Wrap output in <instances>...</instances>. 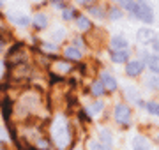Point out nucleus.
Masks as SVG:
<instances>
[{
    "mask_svg": "<svg viewBox=\"0 0 159 150\" xmlns=\"http://www.w3.org/2000/svg\"><path fill=\"white\" fill-rule=\"evenodd\" d=\"M89 150H111L108 145L99 143V141H89Z\"/></svg>",
    "mask_w": 159,
    "mask_h": 150,
    "instance_id": "obj_18",
    "label": "nucleus"
},
{
    "mask_svg": "<svg viewBox=\"0 0 159 150\" xmlns=\"http://www.w3.org/2000/svg\"><path fill=\"white\" fill-rule=\"evenodd\" d=\"M78 150H80V148H78Z\"/></svg>",
    "mask_w": 159,
    "mask_h": 150,
    "instance_id": "obj_34",
    "label": "nucleus"
},
{
    "mask_svg": "<svg viewBox=\"0 0 159 150\" xmlns=\"http://www.w3.org/2000/svg\"><path fill=\"white\" fill-rule=\"evenodd\" d=\"M99 138L102 139V143L104 145H113V136H111V133H110L108 129H99Z\"/></svg>",
    "mask_w": 159,
    "mask_h": 150,
    "instance_id": "obj_13",
    "label": "nucleus"
},
{
    "mask_svg": "<svg viewBox=\"0 0 159 150\" xmlns=\"http://www.w3.org/2000/svg\"><path fill=\"white\" fill-rule=\"evenodd\" d=\"M92 92H94V95H101V94L104 92L102 83H94V85H92Z\"/></svg>",
    "mask_w": 159,
    "mask_h": 150,
    "instance_id": "obj_23",
    "label": "nucleus"
},
{
    "mask_svg": "<svg viewBox=\"0 0 159 150\" xmlns=\"http://www.w3.org/2000/svg\"><path fill=\"white\" fill-rule=\"evenodd\" d=\"M62 18H64V20H73V18H74V11H73V9H64Z\"/></svg>",
    "mask_w": 159,
    "mask_h": 150,
    "instance_id": "obj_25",
    "label": "nucleus"
},
{
    "mask_svg": "<svg viewBox=\"0 0 159 150\" xmlns=\"http://www.w3.org/2000/svg\"><path fill=\"white\" fill-rule=\"evenodd\" d=\"M55 6H57V7H62V0H55Z\"/></svg>",
    "mask_w": 159,
    "mask_h": 150,
    "instance_id": "obj_28",
    "label": "nucleus"
},
{
    "mask_svg": "<svg viewBox=\"0 0 159 150\" xmlns=\"http://www.w3.org/2000/svg\"><path fill=\"white\" fill-rule=\"evenodd\" d=\"M124 92H125V95H127L131 101L140 103V92H138V88H134L133 85H127V87H124Z\"/></svg>",
    "mask_w": 159,
    "mask_h": 150,
    "instance_id": "obj_11",
    "label": "nucleus"
},
{
    "mask_svg": "<svg viewBox=\"0 0 159 150\" xmlns=\"http://www.w3.org/2000/svg\"><path fill=\"white\" fill-rule=\"evenodd\" d=\"M89 11H90L92 16H97V18H102V16H104V14L101 12V9H99V7H90Z\"/></svg>",
    "mask_w": 159,
    "mask_h": 150,
    "instance_id": "obj_26",
    "label": "nucleus"
},
{
    "mask_svg": "<svg viewBox=\"0 0 159 150\" xmlns=\"http://www.w3.org/2000/svg\"><path fill=\"white\" fill-rule=\"evenodd\" d=\"M110 18H111V20H120V18H122V11L117 9V7H111V9H110Z\"/></svg>",
    "mask_w": 159,
    "mask_h": 150,
    "instance_id": "obj_21",
    "label": "nucleus"
},
{
    "mask_svg": "<svg viewBox=\"0 0 159 150\" xmlns=\"http://www.w3.org/2000/svg\"><path fill=\"white\" fill-rule=\"evenodd\" d=\"M101 83H102V87L106 88V90H115V88H117V81H115V78L111 74H108V73H102Z\"/></svg>",
    "mask_w": 159,
    "mask_h": 150,
    "instance_id": "obj_8",
    "label": "nucleus"
},
{
    "mask_svg": "<svg viewBox=\"0 0 159 150\" xmlns=\"http://www.w3.org/2000/svg\"><path fill=\"white\" fill-rule=\"evenodd\" d=\"M64 35H66V30H64V29H57L53 34H51V39H53V41H60Z\"/></svg>",
    "mask_w": 159,
    "mask_h": 150,
    "instance_id": "obj_22",
    "label": "nucleus"
},
{
    "mask_svg": "<svg viewBox=\"0 0 159 150\" xmlns=\"http://www.w3.org/2000/svg\"><path fill=\"white\" fill-rule=\"evenodd\" d=\"M53 69L57 71V73H67L71 67H69V64H64V62H57L53 65Z\"/></svg>",
    "mask_w": 159,
    "mask_h": 150,
    "instance_id": "obj_19",
    "label": "nucleus"
},
{
    "mask_svg": "<svg viewBox=\"0 0 159 150\" xmlns=\"http://www.w3.org/2000/svg\"><path fill=\"white\" fill-rule=\"evenodd\" d=\"M76 23H78V29L81 30V32H85V30L90 29V21H89V18H85V16H78L76 18Z\"/></svg>",
    "mask_w": 159,
    "mask_h": 150,
    "instance_id": "obj_16",
    "label": "nucleus"
},
{
    "mask_svg": "<svg viewBox=\"0 0 159 150\" xmlns=\"http://www.w3.org/2000/svg\"><path fill=\"white\" fill-rule=\"evenodd\" d=\"M157 139H159V136H157Z\"/></svg>",
    "mask_w": 159,
    "mask_h": 150,
    "instance_id": "obj_33",
    "label": "nucleus"
},
{
    "mask_svg": "<svg viewBox=\"0 0 159 150\" xmlns=\"http://www.w3.org/2000/svg\"><path fill=\"white\" fill-rule=\"evenodd\" d=\"M122 6H124V9H127V11L133 12V9H134V6H136V2H134V0H122Z\"/></svg>",
    "mask_w": 159,
    "mask_h": 150,
    "instance_id": "obj_24",
    "label": "nucleus"
},
{
    "mask_svg": "<svg viewBox=\"0 0 159 150\" xmlns=\"http://www.w3.org/2000/svg\"><path fill=\"white\" fill-rule=\"evenodd\" d=\"M152 50L159 53V39H154V41H152Z\"/></svg>",
    "mask_w": 159,
    "mask_h": 150,
    "instance_id": "obj_27",
    "label": "nucleus"
},
{
    "mask_svg": "<svg viewBox=\"0 0 159 150\" xmlns=\"http://www.w3.org/2000/svg\"><path fill=\"white\" fill-rule=\"evenodd\" d=\"M136 39L138 42H142V44H147V42H152L156 39V32L152 29H140L136 32Z\"/></svg>",
    "mask_w": 159,
    "mask_h": 150,
    "instance_id": "obj_5",
    "label": "nucleus"
},
{
    "mask_svg": "<svg viewBox=\"0 0 159 150\" xmlns=\"http://www.w3.org/2000/svg\"><path fill=\"white\" fill-rule=\"evenodd\" d=\"M66 57L67 58H73V60H78V58H81V51H80L78 48H74V46H69L66 48Z\"/></svg>",
    "mask_w": 159,
    "mask_h": 150,
    "instance_id": "obj_15",
    "label": "nucleus"
},
{
    "mask_svg": "<svg viewBox=\"0 0 159 150\" xmlns=\"http://www.w3.org/2000/svg\"><path fill=\"white\" fill-rule=\"evenodd\" d=\"M115 118H117V122H120V124H127L131 118V111L127 106H124V104H117L115 106Z\"/></svg>",
    "mask_w": 159,
    "mask_h": 150,
    "instance_id": "obj_4",
    "label": "nucleus"
},
{
    "mask_svg": "<svg viewBox=\"0 0 159 150\" xmlns=\"http://www.w3.org/2000/svg\"><path fill=\"white\" fill-rule=\"evenodd\" d=\"M34 2H39V0H34Z\"/></svg>",
    "mask_w": 159,
    "mask_h": 150,
    "instance_id": "obj_31",
    "label": "nucleus"
},
{
    "mask_svg": "<svg viewBox=\"0 0 159 150\" xmlns=\"http://www.w3.org/2000/svg\"><path fill=\"white\" fill-rule=\"evenodd\" d=\"M9 20H11L14 25H18V27H27V25L30 23V20H29V16L25 14V12H21V11H9Z\"/></svg>",
    "mask_w": 159,
    "mask_h": 150,
    "instance_id": "obj_3",
    "label": "nucleus"
},
{
    "mask_svg": "<svg viewBox=\"0 0 159 150\" xmlns=\"http://www.w3.org/2000/svg\"><path fill=\"white\" fill-rule=\"evenodd\" d=\"M147 110H148V113H152V115H157L159 117V104L157 103H148L147 104Z\"/></svg>",
    "mask_w": 159,
    "mask_h": 150,
    "instance_id": "obj_20",
    "label": "nucleus"
},
{
    "mask_svg": "<svg viewBox=\"0 0 159 150\" xmlns=\"http://www.w3.org/2000/svg\"><path fill=\"white\" fill-rule=\"evenodd\" d=\"M117 2H122V0H117Z\"/></svg>",
    "mask_w": 159,
    "mask_h": 150,
    "instance_id": "obj_32",
    "label": "nucleus"
},
{
    "mask_svg": "<svg viewBox=\"0 0 159 150\" xmlns=\"http://www.w3.org/2000/svg\"><path fill=\"white\" fill-rule=\"evenodd\" d=\"M102 108H104V104H102L101 101H97V103H94L92 106H89L87 111H89V115H90V117H97L102 111Z\"/></svg>",
    "mask_w": 159,
    "mask_h": 150,
    "instance_id": "obj_14",
    "label": "nucleus"
},
{
    "mask_svg": "<svg viewBox=\"0 0 159 150\" xmlns=\"http://www.w3.org/2000/svg\"><path fill=\"white\" fill-rule=\"evenodd\" d=\"M51 136L53 141L58 148H66L69 143V129H67V120L62 115H58L51 126Z\"/></svg>",
    "mask_w": 159,
    "mask_h": 150,
    "instance_id": "obj_1",
    "label": "nucleus"
},
{
    "mask_svg": "<svg viewBox=\"0 0 159 150\" xmlns=\"http://www.w3.org/2000/svg\"><path fill=\"white\" fill-rule=\"evenodd\" d=\"M143 69V62L142 60H133V62H127V67H125V73L129 76H138Z\"/></svg>",
    "mask_w": 159,
    "mask_h": 150,
    "instance_id": "obj_6",
    "label": "nucleus"
},
{
    "mask_svg": "<svg viewBox=\"0 0 159 150\" xmlns=\"http://www.w3.org/2000/svg\"><path fill=\"white\" fill-rule=\"evenodd\" d=\"M133 150H150V143L143 136H134L133 138Z\"/></svg>",
    "mask_w": 159,
    "mask_h": 150,
    "instance_id": "obj_9",
    "label": "nucleus"
},
{
    "mask_svg": "<svg viewBox=\"0 0 159 150\" xmlns=\"http://www.w3.org/2000/svg\"><path fill=\"white\" fill-rule=\"evenodd\" d=\"M111 48L113 50H127V39L125 37H122V35H115V37H111Z\"/></svg>",
    "mask_w": 159,
    "mask_h": 150,
    "instance_id": "obj_10",
    "label": "nucleus"
},
{
    "mask_svg": "<svg viewBox=\"0 0 159 150\" xmlns=\"http://www.w3.org/2000/svg\"><path fill=\"white\" fill-rule=\"evenodd\" d=\"M34 25L37 27V29H46V27H48V18H46V14L37 12V14L34 16Z\"/></svg>",
    "mask_w": 159,
    "mask_h": 150,
    "instance_id": "obj_12",
    "label": "nucleus"
},
{
    "mask_svg": "<svg viewBox=\"0 0 159 150\" xmlns=\"http://www.w3.org/2000/svg\"><path fill=\"white\" fill-rule=\"evenodd\" d=\"M148 67L154 74H159V57H150L148 58Z\"/></svg>",
    "mask_w": 159,
    "mask_h": 150,
    "instance_id": "obj_17",
    "label": "nucleus"
},
{
    "mask_svg": "<svg viewBox=\"0 0 159 150\" xmlns=\"http://www.w3.org/2000/svg\"><path fill=\"white\" fill-rule=\"evenodd\" d=\"M2 73H4V65H2V60H0V76H2Z\"/></svg>",
    "mask_w": 159,
    "mask_h": 150,
    "instance_id": "obj_29",
    "label": "nucleus"
},
{
    "mask_svg": "<svg viewBox=\"0 0 159 150\" xmlns=\"http://www.w3.org/2000/svg\"><path fill=\"white\" fill-rule=\"evenodd\" d=\"M0 7H2V0H0Z\"/></svg>",
    "mask_w": 159,
    "mask_h": 150,
    "instance_id": "obj_30",
    "label": "nucleus"
},
{
    "mask_svg": "<svg viewBox=\"0 0 159 150\" xmlns=\"http://www.w3.org/2000/svg\"><path fill=\"white\" fill-rule=\"evenodd\" d=\"M133 12H134V16H136L138 20H142L143 23H152L154 21V12H152V9L148 7V4L136 2V6H134Z\"/></svg>",
    "mask_w": 159,
    "mask_h": 150,
    "instance_id": "obj_2",
    "label": "nucleus"
},
{
    "mask_svg": "<svg viewBox=\"0 0 159 150\" xmlns=\"http://www.w3.org/2000/svg\"><path fill=\"white\" fill-rule=\"evenodd\" d=\"M110 57H111V60H113L115 64H124V62H127L129 53H127V50H113Z\"/></svg>",
    "mask_w": 159,
    "mask_h": 150,
    "instance_id": "obj_7",
    "label": "nucleus"
}]
</instances>
